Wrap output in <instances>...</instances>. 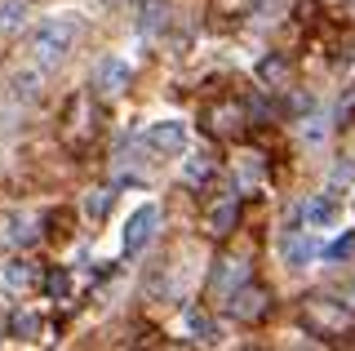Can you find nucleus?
<instances>
[{"label":"nucleus","instance_id":"f257e3e1","mask_svg":"<svg viewBox=\"0 0 355 351\" xmlns=\"http://www.w3.org/2000/svg\"><path fill=\"white\" fill-rule=\"evenodd\" d=\"M80 14L76 9H58V14L40 18L36 31H31V53H36L40 67H58L67 53L76 49V36H80Z\"/></svg>","mask_w":355,"mask_h":351},{"label":"nucleus","instance_id":"f03ea898","mask_svg":"<svg viewBox=\"0 0 355 351\" xmlns=\"http://www.w3.org/2000/svg\"><path fill=\"white\" fill-rule=\"evenodd\" d=\"M155 232H160V205L138 200L125 214V223H120V249H125V254H142V249L155 240Z\"/></svg>","mask_w":355,"mask_h":351},{"label":"nucleus","instance_id":"7ed1b4c3","mask_svg":"<svg viewBox=\"0 0 355 351\" xmlns=\"http://www.w3.org/2000/svg\"><path fill=\"white\" fill-rule=\"evenodd\" d=\"M142 138H147V147L155 156H182V151L191 147V125L178 120V116H164V120H155V125H147Z\"/></svg>","mask_w":355,"mask_h":351},{"label":"nucleus","instance_id":"20e7f679","mask_svg":"<svg viewBox=\"0 0 355 351\" xmlns=\"http://www.w3.org/2000/svg\"><path fill=\"white\" fill-rule=\"evenodd\" d=\"M302 227L306 232H338L342 227V205H338V196H306V205H302Z\"/></svg>","mask_w":355,"mask_h":351},{"label":"nucleus","instance_id":"39448f33","mask_svg":"<svg viewBox=\"0 0 355 351\" xmlns=\"http://www.w3.org/2000/svg\"><path fill=\"white\" fill-rule=\"evenodd\" d=\"M94 89L116 98L129 89V58H120V53H103V58L94 62Z\"/></svg>","mask_w":355,"mask_h":351},{"label":"nucleus","instance_id":"423d86ee","mask_svg":"<svg viewBox=\"0 0 355 351\" xmlns=\"http://www.w3.org/2000/svg\"><path fill=\"white\" fill-rule=\"evenodd\" d=\"M320 232H302V236H293V240H284V249H280V258H284V267L288 271H306L311 262L320 258Z\"/></svg>","mask_w":355,"mask_h":351},{"label":"nucleus","instance_id":"0eeeda50","mask_svg":"<svg viewBox=\"0 0 355 351\" xmlns=\"http://www.w3.org/2000/svg\"><path fill=\"white\" fill-rule=\"evenodd\" d=\"M173 18V0H138V31H147V36H155V31H164Z\"/></svg>","mask_w":355,"mask_h":351},{"label":"nucleus","instance_id":"6e6552de","mask_svg":"<svg viewBox=\"0 0 355 351\" xmlns=\"http://www.w3.org/2000/svg\"><path fill=\"white\" fill-rule=\"evenodd\" d=\"M187 334H196V343H209V347L227 343V338H222V329L209 320L205 311H187Z\"/></svg>","mask_w":355,"mask_h":351},{"label":"nucleus","instance_id":"1a4fd4ad","mask_svg":"<svg viewBox=\"0 0 355 351\" xmlns=\"http://www.w3.org/2000/svg\"><path fill=\"white\" fill-rule=\"evenodd\" d=\"M5 240L9 245H31V240H36V218L31 214H9L5 218Z\"/></svg>","mask_w":355,"mask_h":351},{"label":"nucleus","instance_id":"9d476101","mask_svg":"<svg viewBox=\"0 0 355 351\" xmlns=\"http://www.w3.org/2000/svg\"><path fill=\"white\" fill-rule=\"evenodd\" d=\"M209 173H214V160H209V151L187 147V151H182V178H187V182H205Z\"/></svg>","mask_w":355,"mask_h":351},{"label":"nucleus","instance_id":"9b49d317","mask_svg":"<svg viewBox=\"0 0 355 351\" xmlns=\"http://www.w3.org/2000/svg\"><path fill=\"white\" fill-rule=\"evenodd\" d=\"M27 23V0H0V31H22Z\"/></svg>","mask_w":355,"mask_h":351},{"label":"nucleus","instance_id":"f8f14e48","mask_svg":"<svg viewBox=\"0 0 355 351\" xmlns=\"http://www.w3.org/2000/svg\"><path fill=\"white\" fill-rule=\"evenodd\" d=\"M320 258H329V262H351V258H355V232L329 240V245H320Z\"/></svg>","mask_w":355,"mask_h":351},{"label":"nucleus","instance_id":"ddd939ff","mask_svg":"<svg viewBox=\"0 0 355 351\" xmlns=\"http://www.w3.org/2000/svg\"><path fill=\"white\" fill-rule=\"evenodd\" d=\"M262 311V293L258 289H244V293H231V316H240V320H249V316Z\"/></svg>","mask_w":355,"mask_h":351},{"label":"nucleus","instance_id":"4468645a","mask_svg":"<svg viewBox=\"0 0 355 351\" xmlns=\"http://www.w3.org/2000/svg\"><path fill=\"white\" fill-rule=\"evenodd\" d=\"M80 209L89 223H103L107 209H111V191H85V200H80Z\"/></svg>","mask_w":355,"mask_h":351},{"label":"nucleus","instance_id":"2eb2a0df","mask_svg":"<svg viewBox=\"0 0 355 351\" xmlns=\"http://www.w3.org/2000/svg\"><path fill=\"white\" fill-rule=\"evenodd\" d=\"M302 142H306V147H324V142H329V116L306 120V125H302Z\"/></svg>","mask_w":355,"mask_h":351},{"label":"nucleus","instance_id":"dca6fc26","mask_svg":"<svg viewBox=\"0 0 355 351\" xmlns=\"http://www.w3.org/2000/svg\"><path fill=\"white\" fill-rule=\"evenodd\" d=\"M5 284H14V289H27V284H36V267H31V262H14V267L5 271Z\"/></svg>","mask_w":355,"mask_h":351},{"label":"nucleus","instance_id":"f3484780","mask_svg":"<svg viewBox=\"0 0 355 351\" xmlns=\"http://www.w3.org/2000/svg\"><path fill=\"white\" fill-rule=\"evenodd\" d=\"M231 223H236V196H231V200H222L218 205V209H214V218H209V227H214V232L222 236V232H227V227Z\"/></svg>","mask_w":355,"mask_h":351},{"label":"nucleus","instance_id":"a211bd4d","mask_svg":"<svg viewBox=\"0 0 355 351\" xmlns=\"http://www.w3.org/2000/svg\"><path fill=\"white\" fill-rule=\"evenodd\" d=\"M14 94L18 98H36V71H18L14 76Z\"/></svg>","mask_w":355,"mask_h":351},{"label":"nucleus","instance_id":"6ab92c4d","mask_svg":"<svg viewBox=\"0 0 355 351\" xmlns=\"http://www.w3.org/2000/svg\"><path fill=\"white\" fill-rule=\"evenodd\" d=\"M329 182H355V160H338L329 169Z\"/></svg>","mask_w":355,"mask_h":351},{"label":"nucleus","instance_id":"aec40b11","mask_svg":"<svg viewBox=\"0 0 355 351\" xmlns=\"http://www.w3.org/2000/svg\"><path fill=\"white\" fill-rule=\"evenodd\" d=\"M49 293H53V298H67V293H71V280H67V271H53V276H49Z\"/></svg>","mask_w":355,"mask_h":351},{"label":"nucleus","instance_id":"412c9836","mask_svg":"<svg viewBox=\"0 0 355 351\" xmlns=\"http://www.w3.org/2000/svg\"><path fill=\"white\" fill-rule=\"evenodd\" d=\"M14 329H18V334H36L40 320H36V316H14Z\"/></svg>","mask_w":355,"mask_h":351},{"label":"nucleus","instance_id":"4be33fe9","mask_svg":"<svg viewBox=\"0 0 355 351\" xmlns=\"http://www.w3.org/2000/svg\"><path fill=\"white\" fill-rule=\"evenodd\" d=\"M351 214H355V200H351Z\"/></svg>","mask_w":355,"mask_h":351}]
</instances>
